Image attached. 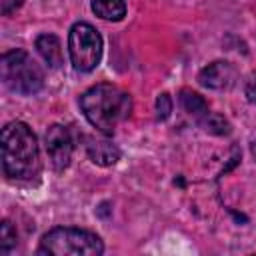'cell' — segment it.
Segmentation results:
<instances>
[{
	"instance_id": "cell-2",
	"label": "cell",
	"mask_w": 256,
	"mask_h": 256,
	"mask_svg": "<svg viewBox=\"0 0 256 256\" xmlns=\"http://www.w3.org/2000/svg\"><path fill=\"white\" fill-rule=\"evenodd\" d=\"M2 170L10 180H34L40 174V150L26 122H8L2 128Z\"/></svg>"
},
{
	"instance_id": "cell-4",
	"label": "cell",
	"mask_w": 256,
	"mask_h": 256,
	"mask_svg": "<svg viewBox=\"0 0 256 256\" xmlns=\"http://www.w3.org/2000/svg\"><path fill=\"white\" fill-rule=\"evenodd\" d=\"M0 74H2L4 86L22 96H32L40 92L44 86L42 68L26 50H20V48L2 54Z\"/></svg>"
},
{
	"instance_id": "cell-16",
	"label": "cell",
	"mask_w": 256,
	"mask_h": 256,
	"mask_svg": "<svg viewBox=\"0 0 256 256\" xmlns=\"http://www.w3.org/2000/svg\"><path fill=\"white\" fill-rule=\"evenodd\" d=\"M246 96H248V100L252 104H256V76L246 84Z\"/></svg>"
},
{
	"instance_id": "cell-1",
	"label": "cell",
	"mask_w": 256,
	"mask_h": 256,
	"mask_svg": "<svg viewBox=\"0 0 256 256\" xmlns=\"http://www.w3.org/2000/svg\"><path fill=\"white\" fill-rule=\"evenodd\" d=\"M80 108L86 120L104 136H112L120 122L132 112V96L116 84L100 82L80 96Z\"/></svg>"
},
{
	"instance_id": "cell-15",
	"label": "cell",
	"mask_w": 256,
	"mask_h": 256,
	"mask_svg": "<svg viewBox=\"0 0 256 256\" xmlns=\"http://www.w3.org/2000/svg\"><path fill=\"white\" fill-rule=\"evenodd\" d=\"M22 4H24V0H2V14L8 16V14H12L16 8H20Z\"/></svg>"
},
{
	"instance_id": "cell-3",
	"label": "cell",
	"mask_w": 256,
	"mask_h": 256,
	"mask_svg": "<svg viewBox=\"0 0 256 256\" xmlns=\"http://www.w3.org/2000/svg\"><path fill=\"white\" fill-rule=\"evenodd\" d=\"M104 252V244L100 236L90 230L58 226L48 230L42 240L38 254L50 256H100Z\"/></svg>"
},
{
	"instance_id": "cell-5",
	"label": "cell",
	"mask_w": 256,
	"mask_h": 256,
	"mask_svg": "<svg viewBox=\"0 0 256 256\" xmlns=\"http://www.w3.org/2000/svg\"><path fill=\"white\" fill-rule=\"evenodd\" d=\"M68 54L74 70H94L102 58V36L92 24L76 22L68 32Z\"/></svg>"
},
{
	"instance_id": "cell-14",
	"label": "cell",
	"mask_w": 256,
	"mask_h": 256,
	"mask_svg": "<svg viewBox=\"0 0 256 256\" xmlns=\"http://www.w3.org/2000/svg\"><path fill=\"white\" fill-rule=\"evenodd\" d=\"M172 112V98L168 92H162L158 98H156V118L158 120H166Z\"/></svg>"
},
{
	"instance_id": "cell-13",
	"label": "cell",
	"mask_w": 256,
	"mask_h": 256,
	"mask_svg": "<svg viewBox=\"0 0 256 256\" xmlns=\"http://www.w3.org/2000/svg\"><path fill=\"white\" fill-rule=\"evenodd\" d=\"M16 228L10 224V220H2L0 224V252L2 254H10L12 248L16 246Z\"/></svg>"
},
{
	"instance_id": "cell-11",
	"label": "cell",
	"mask_w": 256,
	"mask_h": 256,
	"mask_svg": "<svg viewBox=\"0 0 256 256\" xmlns=\"http://www.w3.org/2000/svg\"><path fill=\"white\" fill-rule=\"evenodd\" d=\"M180 104H182V108L198 122L210 108H208V104H206V100L200 96V94H196V92H192V90H180Z\"/></svg>"
},
{
	"instance_id": "cell-10",
	"label": "cell",
	"mask_w": 256,
	"mask_h": 256,
	"mask_svg": "<svg viewBox=\"0 0 256 256\" xmlns=\"http://www.w3.org/2000/svg\"><path fill=\"white\" fill-rule=\"evenodd\" d=\"M92 12L110 22H118L126 16V2L124 0H92Z\"/></svg>"
},
{
	"instance_id": "cell-9",
	"label": "cell",
	"mask_w": 256,
	"mask_h": 256,
	"mask_svg": "<svg viewBox=\"0 0 256 256\" xmlns=\"http://www.w3.org/2000/svg\"><path fill=\"white\" fill-rule=\"evenodd\" d=\"M34 46H36L38 54L42 56V60L50 68H60L64 54H62V44H60L58 36H54V34H40L36 38V44Z\"/></svg>"
},
{
	"instance_id": "cell-8",
	"label": "cell",
	"mask_w": 256,
	"mask_h": 256,
	"mask_svg": "<svg viewBox=\"0 0 256 256\" xmlns=\"http://www.w3.org/2000/svg\"><path fill=\"white\" fill-rule=\"evenodd\" d=\"M88 158L98 166H112L120 160V150L108 140H88L86 144Z\"/></svg>"
},
{
	"instance_id": "cell-6",
	"label": "cell",
	"mask_w": 256,
	"mask_h": 256,
	"mask_svg": "<svg viewBox=\"0 0 256 256\" xmlns=\"http://www.w3.org/2000/svg\"><path fill=\"white\" fill-rule=\"evenodd\" d=\"M44 144H46V154L56 172H64L70 166L72 152H74V142L72 134L66 126L62 124H52L48 126L44 134Z\"/></svg>"
},
{
	"instance_id": "cell-12",
	"label": "cell",
	"mask_w": 256,
	"mask_h": 256,
	"mask_svg": "<svg viewBox=\"0 0 256 256\" xmlns=\"http://www.w3.org/2000/svg\"><path fill=\"white\" fill-rule=\"evenodd\" d=\"M198 124H200L208 134H216V136H226V134H230V130H232L230 122H228L224 116H220L218 112H212V110H208V112L198 120Z\"/></svg>"
},
{
	"instance_id": "cell-7",
	"label": "cell",
	"mask_w": 256,
	"mask_h": 256,
	"mask_svg": "<svg viewBox=\"0 0 256 256\" xmlns=\"http://www.w3.org/2000/svg\"><path fill=\"white\" fill-rule=\"evenodd\" d=\"M236 78H238V70L234 68V64L226 60H216L204 66L198 74V82L210 90H228L234 86Z\"/></svg>"
}]
</instances>
